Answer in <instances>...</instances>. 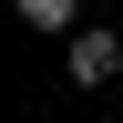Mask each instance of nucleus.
Wrapping results in <instances>:
<instances>
[{
  "instance_id": "f257e3e1",
  "label": "nucleus",
  "mask_w": 123,
  "mask_h": 123,
  "mask_svg": "<svg viewBox=\"0 0 123 123\" xmlns=\"http://www.w3.org/2000/svg\"><path fill=\"white\" fill-rule=\"evenodd\" d=\"M123 72V31H72V82H113Z\"/></svg>"
},
{
  "instance_id": "f03ea898",
  "label": "nucleus",
  "mask_w": 123,
  "mask_h": 123,
  "mask_svg": "<svg viewBox=\"0 0 123 123\" xmlns=\"http://www.w3.org/2000/svg\"><path fill=\"white\" fill-rule=\"evenodd\" d=\"M10 10H21L31 31H72V21H82V0H10Z\"/></svg>"
}]
</instances>
